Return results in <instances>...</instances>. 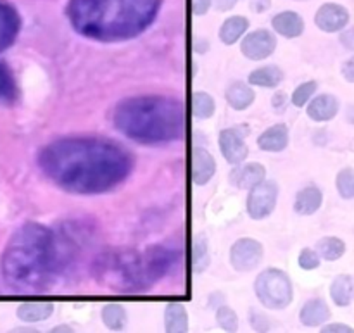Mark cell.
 I'll use <instances>...</instances> for the list:
<instances>
[{
  "label": "cell",
  "instance_id": "6da1fadb",
  "mask_svg": "<svg viewBox=\"0 0 354 333\" xmlns=\"http://www.w3.org/2000/svg\"><path fill=\"white\" fill-rule=\"evenodd\" d=\"M38 166L54 185L73 196H100L120 187L133 169L127 149L106 138L69 137L45 145Z\"/></svg>",
  "mask_w": 354,
  "mask_h": 333
},
{
  "label": "cell",
  "instance_id": "7a4b0ae2",
  "mask_svg": "<svg viewBox=\"0 0 354 333\" xmlns=\"http://www.w3.org/2000/svg\"><path fill=\"white\" fill-rule=\"evenodd\" d=\"M161 6L162 0H69L66 16L82 37L118 44L144 33Z\"/></svg>",
  "mask_w": 354,
  "mask_h": 333
},
{
  "label": "cell",
  "instance_id": "3957f363",
  "mask_svg": "<svg viewBox=\"0 0 354 333\" xmlns=\"http://www.w3.org/2000/svg\"><path fill=\"white\" fill-rule=\"evenodd\" d=\"M0 272L9 287L33 290L59 272L57 240L45 225L24 223L10 235L0 258Z\"/></svg>",
  "mask_w": 354,
  "mask_h": 333
},
{
  "label": "cell",
  "instance_id": "277c9868",
  "mask_svg": "<svg viewBox=\"0 0 354 333\" xmlns=\"http://www.w3.org/2000/svg\"><path fill=\"white\" fill-rule=\"evenodd\" d=\"M113 123L137 144L166 145L185 137V106L171 97H128L114 109Z\"/></svg>",
  "mask_w": 354,
  "mask_h": 333
},
{
  "label": "cell",
  "instance_id": "5b68a950",
  "mask_svg": "<svg viewBox=\"0 0 354 333\" xmlns=\"http://www.w3.org/2000/svg\"><path fill=\"white\" fill-rule=\"evenodd\" d=\"M99 278L116 292H144L147 289L142 254L135 251L104 254L99 261Z\"/></svg>",
  "mask_w": 354,
  "mask_h": 333
},
{
  "label": "cell",
  "instance_id": "8992f818",
  "mask_svg": "<svg viewBox=\"0 0 354 333\" xmlns=\"http://www.w3.org/2000/svg\"><path fill=\"white\" fill-rule=\"evenodd\" d=\"M254 294L263 307L282 311L292 304L294 287L286 272L279 268H266L254 280Z\"/></svg>",
  "mask_w": 354,
  "mask_h": 333
},
{
  "label": "cell",
  "instance_id": "52a82bcc",
  "mask_svg": "<svg viewBox=\"0 0 354 333\" xmlns=\"http://www.w3.org/2000/svg\"><path fill=\"white\" fill-rule=\"evenodd\" d=\"M142 254V268H144V278L147 289L165 278L169 273L171 266L175 265V251L166 245H151Z\"/></svg>",
  "mask_w": 354,
  "mask_h": 333
},
{
  "label": "cell",
  "instance_id": "ba28073f",
  "mask_svg": "<svg viewBox=\"0 0 354 333\" xmlns=\"http://www.w3.org/2000/svg\"><path fill=\"white\" fill-rule=\"evenodd\" d=\"M277 202H279V185L273 180H263L256 187H252L248 193L245 209L251 220L261 221L273 214Z\"/></svg>",
  "mask_w": 354,
  "mask_h": 333
},
{
  "label": "cell",
  "instance_id": "9c48e42d",
  "mask_svg": "<svg viewBox=\"0 0 354 333\" xmlns=\"http://www.w3.org/2000/svg\"><path fill=\"white\" fill-rule=\"evenodd\" d=\"M265 256V247L256 238H239L232 244L228 252L230 266L239 273H249L258 268Z\"/></svg>",
  "mask_w": 354,
  "mask_h": 333
},
{
  "label": "cell",
  "instance_id": "30bf717a",
  "mask_svg": "<svg viewBox=\"0 0 354 333\" xmlns=\"http://www.w3.org/2000/svg\"><path fill=\"white\" fill-rule=\"evenodd\" d=\"M245 135H248L245 126L225 128L218 135L220 152L228 164H241V162H244L248 159L249 149L248 144H245Z\"/></svg>",
  "mask_w": 354,
  "mask_h": 333
},
{
  "label": "cell",
  "instance_id": "8fae6325",
  "mask_svg": "<svg viewBox=\"0 0 354 333\" xmlns=\"http://www.w3.org/2000/svg\"><path fill=\"white\" fill-rule=\"evenodd\" d=\"M277 37L270 30H256L244 35L241 52L249 61H265L275 52Z\"/></svg>",
  "mask_w": 354,
  "mask_h": 333
},
{
  "label": "cell",
  "instance_id": "7c38bea8",
  "mask_svg": "<svg viewBox=\"0 0 354 333\" xmlns=\"http://www.w3.org/2000/svg\"><path fill=\"white\" fill-rule=\"evenodd\" d=\"M349 23V12L339 3H324L315 14V24L325 33H335Z\"/></svg>",
  "mask_w": 354,
  "mask_h": 333
},
{
  "label": "cell",
  "instance_id": "4fadbf2b",
  "mask_svg": "<svg viewBox=\"0 0 354 333\" xmlns=\"http://www.w3.org/2000/svg\"><path fill=\"white\" fill-rule=\"evenodd\" d=\"M230 183L241 190H251L266 178V168L261 162H241L235 164L228 175Z\"/></svg>",
  "mask_w": 354,
  "mask_h": 333
},
{
  "label": "cell",
  "instance_id": "5bb4252c",
  "mask_svg": "<svg viewBox=\"0 0 354 333\" xmlns=\"http://www.w3.org/2000/svg\"><path fill=\"white\" fill-rule=\"evenodd\" d=\"M21 28L17 10L6 0H0V52L7 50L16 40Z\"/></svg>",
  "mask_w": 354,
  "mask_h": 333
},
{
  "label": "cell",
  "instance_id": "9a60e30c",
  "mask_svg": "<svg viewBox=\"0 0 354 333\" xmlns=\"http://www.w3.org/2000/svg\"><path fill=\"white\" fill-rule=\"evenodd\" d=\"M190 175H192V182L199 187L207 185L213 180V176L216 175V161H214L213 154L207 149H194Z\"/></svg>",
  "mask_w": 354,
  "mask_h": 333
},
{
  "label": "cell",
  "instance_id": "2e32d148",
  "mask_svg": "<svg viewBox=\"0 0 354 333\" xmlns=\"http://www.w3.org/2000/svg\"><path fill=\"white\" fill-rule=\"evenodd\" d=\"M289 126L286 123H277L273 126L266 128L258 137L256 144H258V147L263 152H273V154H277V152L286 151L287 145H289Z\"/></svg>",
  "mask_w": 354,
  "mask_h": 333
},
{
  "label": "cell",
  "instance_id": "e0dca14e",
  "mask_svg": "<svg viewBox=\"0 0 354 333\" xmlns=\"http://www.w3.org/2000/svg\"><path fill=\"white\" fill-rule=\"evenodd\" d=\"M306 106L308 117L317 121V123H325V121L334 120L339 113V100L334 95H328V93L315 97Z\"/></svg>",
  "mask_w": 354,
  "mask_h": 333
},
{
  "label": "cell",
  "instance_id": "ac0fdd59",
  "mask_svg": "<svg viewBox=\"0 0 354 333\" xmlns=\"http://www.w3.org/2000/svg\"><path fill=\"white\" fill-rule=\"evenodd\" d=\"M272 28L283 38H297L304 33V19L294 10H283L273 16Z\"/></svg>",
  "mask_w": 354,
  "mask_h": 333
},
{
  "label": "cell",
  "instance_id": "d6986e66",
  "mask_svg": "<svg viewBox=\"0 0 354 333\" xmlns=\"http://www.w3.org/2000/svg\"><path fill=\"white\" fill-rule=\"evenodd\" d=\"M330 318V310L324 299H310L299 311V321L308 328L322 327Z\"/></svg>",
  "mask_w": 354,
  "mask_h": 333
},
{
  "label": "cell",
  "instance_id": "ffe728a7",
  "mask_svg": "<svg viewBox=\"0 0 354 333\" xmlns=\"http://www.w3.org/2000/svg\"><path fill=\"white\" fill-rule=\"evenodd\" d=\"M322 202H324V193H322V190L315 185H308L296 193L294 211L299 216H311V214H315L320 209Z\"/></svg>",
  "mask_w": 354,
  "mask_h": 333
},
{
  "label": "cell",
  "instance_id": "44dd1931",
  "mask_svg": "<svg viewBox=\"0 0 354 333\" xmlns=\"http://www.w3.org/2000/svg\"><path fill=\"white\" fill-rule=\"evenodd\" d=\"M225 100L234 111H245L256 100V92L249 83L235 82L225 92Z\"/></svg>",
  "mask_w": 354,
  "mask_h": 333
},
{
  "label": "cell",
  "instance_id": "7402d4cb",
  "mask_svg": "<svg viewBox=\"0 0 354 333\" xmlns=\"http://www.w3.org/2000/svg\"><path fill=\"white\" fill-rule=\"evenodd\" d=\"M283 82V71L275 64H266L261 68L252 69L249 75L248 83L251 86L259 88H277Z\"/></svg>",
  "mask_w": 354,
  "mask_h": 333
},
{
  "label": "cell",
  "instance_id": "603a6c76",
  "mask_svg": "<svg viewBox=\"0 0 354 333\" xmlns=\"http://www.w3.org/2000/svg\"><path fill=\"white\" fill-rule=\"evenodd\" d=\"M249 19L244 16H230L220 28V40L223 45H234L248 33Z\"/></svg>",
  "mask_w": 354,
  "mask_h": 333
},
{
  "label": "cell",
  "instance_id": "cb8c5ba5",
  "mask_svg": "<svg viewBox=\"0 0 354 333\" xmlns=\"http://www.w3.org/2000/svg\"><path fill=\"white\" fill-rule=\"evenodd\" d=\"M17 318L24 323H41L54 314L52 303H24L17 307Z\"/></svg>",
  "mask_w": 354,
  "mask_h": 333
},
{
  "label": "cell",
  "instance_id": "d4e9b609",
  "mask_svg": "<svg viewBox=\"0 0 354 333\" xmlns=\"http://www.w3.org/2000/svg\"><path fill=\"white\" fill-rule=\"evenodd\" d=\"M165 330L171 333L189 332V313L180 303H169L165 310Z\"/></svg>",
  "mask_w": 354,
  "mask_h": 333
},
{
  "label": "cell",
  "instance_id": "484cf974",
  "mask_svg": "<svg viewBox=\"0 0 354 333\" xmlns=\"http://www.w3.org/2000/svg\"><path fill=\"white\" fill-rule=\"evenodd\" d=\"M330 297L339 307H346L354 301V280L348 275H341L332 282Z\"/></svg>",
  "mask_w": 354,
  "mask_h": 333
},
{
  "label": "cell",
  "instance_id": "4316f807",
  "mask_svg": "<svg viewBox=\"0 0 354 333\" xmlns=\"http://www.w3.org/2000/svg\"><path fill=\"white\" fill-rule=\"evenodd\" d=\"M100 318H102L104 327H107L113 332H120L123 328H127L128 325V313L124 310V306L121 304H107L100 311Z\"/></svg>",
  "mask_w": 354,
  "mask_h": 333
},
{
  "label": "cell",
  "instance_id": "83f0119b",
  "mask_svg": "<svg viewBox=\"0 0 354 333\" xmlns=\"http://www.w3.org/2000/svg\"><path fill=\"white\" fill-rule=\"evenodd\" d=\"M19 90H17L16 78L6 62H0V104L16 102Z\"/></svg>",
  "mask_w": 354,
  "mask_h": 333
},
{
  "label": "cell",
  "instance_id": "f1b7e54d",
  "mask_svg": "<svg viewBox=\"0 0 354 333\" xmlns=\"http://www.w3.org/2000/svg\"><path fill=\"white\" fill-rule=\"evenodd\" d=\"M315 251L325 261H337V259H341L344 256L346 244L337 237H324L317 242Z\"/></svg>",
  "mask_w": 354,
  "mask_h": 333
},
{
  "label": "cell",
  "instance_id": "f546056e",
  "mask_svg": "<svg viewBox=\"0 0 354 333\" xmlns=\"http://www.w3.org/2000/svg\"><path fill=\"white\" fill-rule=\"evenodd\" d=\"M209 247H207V238L203 235H197L192 242V272L204 273L209 268Z\"/></svg>",
  "mask_w": 354,
  "mask_h": 333
},
{
  "label": "cell",
  "instance_id": "4dcf8cb0",
  "mask_svg": "<svg viewBox=\"0 0 354 333\" xmlns=\"http://www.w3.org/2000/svg\"><path fill=\"white\" fill-rule=\"evenodd\" d=\"M216 111V102L207 92H196L192 95V116L196 120H209Z\"/></svg>",
  "mask_w": 354,
  "mask_h": 333
},
{
  "label": "cell",
  "instance_id": "1f68e13d",
  "mask_svg": "<svg viewBox=\"0 0 354 333\" xmlns=\"http://www.w3.org/2000/svg\"><path fill=\"white\" fill-rule=\"evenodd\" d=\"M317 90H318L317 82L301 83V85L294 90L292 95H290V102H292L294 107H304L311 99H313Z\"/></svg>",
  "mask_w": 354,
  "mask_h": 333
},
{
  "label": "cell",
  "instance_id": "d6a6232c",
  "mask_svg": "<svg viewBox=\"0 0 354 333\" xmlns=\"http://www.w3.org/2000/svg\"><path fill=\"white\" fill-rule=\"evenodd\" d=\"M216 323L221 330L225 332H237L239 330V316L232 307L227 304L220 306L216 310Z\"/></svg>",
  "mask_w": 354,
  "mask_h": 333
},
{
  "label": "cell",
  "instance_id": "836d02e7",
  "mask_svg": "<svg viewBox=\"0 0 354 333\" xmlns=\"http://www.w3.org/2000/svg\"><path fill=\"white\" fill-rule=\"evenodd\" d=\"M335 185H337V192L341 193L342 199H354V169L346 168L339 171Z\"/></svg>",
  "mask_w": 354,
  "mask_h": 333
},
{
  "label": "cell",
  "instance_id": "e575fe53",
  "mask_svg": "<svg viewBox=\"0 0 354 333\" xmlns=\"http://www.w3.org/2000/svg\"><path fill=\"white\" fill-rule=\"evenodd\" d=\"M297 263H299V268L304 269V272H313V269L320 268L322 265V258L318 256V252L315 249H303L297 258Z\"/></svg>",
  "mask_w": 354,
  "mask_h": 333
},
{
  "label": "cell",
  "instance_id": "d590c367",
  "mask_svg": "<svg viewBox=\"0 0 354 333\" xmlns=\"http://www.w3.org/2000/svg\"><path fill=\"white\" fill-rule=\"evenodd\" d=\"M249 323L256 332H268L272 328V321L268 320V316L258 310L249 311Z\"/></svg>",
  "mask_w": 354,
  "mask_h": 333
},
{
  "label": "cell",
  "instance_id": "8d00e7d4",
  "mask_svg": "<svg viewBox=\"0 0 354 333\" xmlns=\"http://www.w3.org/2000/svg\"><path fill=\"white\" fill-rule=\"evenodd\" d=\"M213 0H192V12L194 16H206L207 10L211 9Z\"/></svg>",
  "mask_w": 354,
  "mask_h": 333
},
{
  "label": "cell",
  "instance_id": "74e56055",
  "mask_svg": "<svg viewBox=\"0 0 354 333\" xmlns=\"http://www.w3.org/2000/svg\"><path fill=\"white\" fill-rule=\"evenodd\" d=\"M342 76H344L349 83H354V55L342 64Z\"/></svg>",
  "mask_w": 354,
  "mask_h": 333
},
{
  "label": "cell",
  "instance_id": "f35d334b",
  "mask_svg": "<svg viewBox=\"0 0 354 333\" xmlns=\"http://www.w3.org/2000/svg\"><path fill=\"white\" fill-rule=\"evenodd\" d=\"M341 44L344 45L346 48H349V50H354V28H349V30L342 31Z\"/></svg>",
  "mask_w": 354,
  "mask_h": 333
},
{
  "label": "cell",
  "instance_id": "ab89813d",
  "mask_svg": "<svg viewBox=\"0 0 354 333\" xmlns=\"http://www.w3.org/2000/svg\"><path fill=\"white\" fill-rule=\"evenodd\" d=\"M286 104H287V93L277 92L275 95H273V100H272L273 109H277L279 113H282V109L286 107Z\"/></svg>",
  "mask_w": 354,
  "mask_h": 333
},
{
  "label": "cell",
  "instance_id": "60d3db41",
  "mask_svg": "<svg viewBox=\"0 0 354 333\" xmlns=\"http://www.w3.org/2000/svg\"><path fill=\"white\" fill-rule=\"evenodd\" d=\"M322 332L328 333V332H344V333H351L354 332L351 327L342 323H330V325H322Z\"/></svg>",
  "mask_w": 354,
  "mask_h": 333
},
{
  "label": "cell",
  "instance_id": "b9f144b4",
  "mask_svg": "<svg viewBox=\"0 0 354 333\" xmlns=\"http://www.w3.org/2000/svg\"><path fill=\"white\" fill-rule=\"evenodd\" d=\"M270 7V0H252V10L256 12H263Z\"/></svg>",
  "mask_w": 354,
  "mask_h": 333
},
{
  "label": "cell",
  "instance_id": "7bdbcfd3",
  "mask_svg": "<svg viewBox=\"0 0 354 333\" xmlns=\"http://www.w3.org/2000/svg\"><path fill=\"white\" fill-rule=\"evenodd\" d=\"M237 0H216V7L220 10H230L232 7H235Z\"/></svg>",
  "mask_w": 354,
  "mask_h": 333
},
{
  "label": "cell",
  "instance_id": "ee69618b",
  "mask_svg": "<svg viewBox=\"0 0 354 333\" xmlns=\"http://www.w3.org/2000/svg\"><path fill=\"white\" fill-rule=\"evenodd\" d=\"M59 330H66V332H71V328L69 327H55L54 332H59Z\"/></svg>",
  "mask_w": 354,
  "mask_h": 333
},
{
  "label": "cell",
  "instance_id": "f6af8a7d",
  "mask_svg": "<svg viewBox=\"0 0 354 333\" xmlns=\"http://www.w3.org/2000/svg\"><path fill=\"white\" fill-rule=\"evenodd\" d=\"M297 2H306V0H297Z\"/></svg>",
  "mask_w": 354,
  "mask_h": 333
}]
</instances>
